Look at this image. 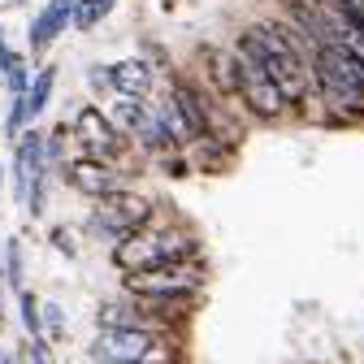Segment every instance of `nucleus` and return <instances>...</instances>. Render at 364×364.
<instances>
[{"label":"nucleus","instance_id":"15","mask_svg":"<svg viewBox=\"0 0 364 364\" xmlns=\"http://www.w3.org/2000/svg\"><path fill=\"white\" fill-rule=\"evenodd\" d=\"M18 316H22L26 338H43V304L31 291H18Z\"/></svg>","mask_w":364,"mask_h":364},{"label":"nucleus","instance_id":"7","mask_svg":"<svg viewBox=\"0 0 364 364\" xmlns=\"http://www.w3.org/2000/svg\"><path fill=\"white\" fill-rule=\"evenodd\" d=\"M204 287V264L200 260H178L144 273H126V295L139 299H200Z\"/></svg>","mask_w":364,"mask_h":364},{"label":"nucleus","instance_id":"10","mask_svg":"<svg viewBox=\"0 0 364 364\" xmlns=\"http://www.w3.org/2000/svg\"><path fill=\"white\" fill-rule=\"evenodd\" d=\"M74 9H78V0H43V5L35 9L31 26H26V57H43L53 48V43L74 26Z\"/></svg>","mask_w":364,"mask_h":364},{"label":"nucleus","instance_id":"28","mask_svg":"<svg viewBox=\"0 0 364 364\" xmlns=\"http://www.w3.org/2000/svg\"><path fill=\"white\" fill-rule=\"evenodd\" d=\"M18 5H26V0H18Z\"/></svg>","mask_w":364,"mask_h":364},{"label":"nucleus","instance_id":"24","mask_svg":"<svg viewBox=\"0 0 364 364\" xmlns=\"http://www.w3.org/2000/svg\"><path fill=\"white\" fill-rule=\"evenodd\" d=\"M351 5H355V18L364 22V0H351Z\"/></svg>","mask_w":364,"mask_h":364},{"label":"nucleus","instance_id":"2","mask_svg":"<svg viewBox=\"0 0 364 364\" xmlns=\"http://www.w3.org/2000/svg\"><path fill=\"white\" fill-rule=\"evenodd\" d=\"M312 100L334 122H364V61L338 43L312 53Z\"/></svg>","mask_w":364,"mask_h":364},{"label":"nucleus","instance_id":"11","mask_svg":"<svg viewBox=\"0 0 364 364\" xmlns=\"http://www.w3.org/2000/svg\"><path fill=\"white\" fill-rule=\"evenodd\" d=\"M109 87L113 96H130V100H148L156 91V70L148 57H122V61H109Z\"/></svg>","mask_w":364,"mask_h":364},{"label":"nucleus","instance_id":"19","mask_svg":"<svg viewBox=\"0 0 364 364\" xmlns=\"http://www.w3.org/2000/svg\"><path fill=\"white\" fill-rule=\"evenodd\" d=\"M53 243H57L61 256H74V252H78V247H74V235L65 230V225H57V230H53Z\"/></svg>","mask_w":364,"mask_h":364},{"label":"nucleus","instance_id":"16","mask_svg":"<svg viewBox=\"0 0 364 364\" xmlns=\"http://www.w3.org/2000/svg\"><path fill=\"white\" fill-rule=\"evenodd\" d=\"M31 61L22 57V53H14L9 57V65H5V82H0V87H5L9 91V96H26V87H31Z\"/></svg>","mask_w":364,"mask_h":364},{"label":"nucleus","instance_id":"17","mask_svg":"<svg viewBox=\"0 0 364 364\" xmlns=\"http://www.w3.org/2000/svg\"><path fill=\"white\" fill-rule=\"evenodd\" d=\"M43 338L48 343L65 338V308L61 304H43Z\"/></svg>","mask_w":364,"mask_h":364},{"label":"nucleus","instance_id":"12","mask_svg":"<svg viewBox=\"0 0 364 364\" xmlns=\"http://www.w3.org/2000/svg\"><path fill=\"white\" fill-rule=\"evenodd\" d=\"M96 326H100V330H161V326L152 321V312L134 299V295H122V299L100 304Z\"/></svg>","mask_w":364,"mask_h":364},{"label":"nucleus","instance_id":"8","mask_svg":"<svg viewBox=\"0 0 364 364\" xmlns=\"http://www.w3.org/2000/svg\"><path fill=\"white\" fill-rule=\"evenodd\" d=\"M235 53H239V109L252 113L256 122H282L291 113L287 96L278 87H273V78L252 61V53H243L239 43H235Z\"/></svg>","mask_w":364,"mask_h":364},{"label":"nucleus","instance_id":"29","mask_svg":"<svg viewBox=\"0 0 364 364\" xmlns=\"http://www.w3.org/2000/svg\"><path fill=\"white\" fill-rule=\"evenodd\" d=\"M0 39H5V31H0Z\"/></svg>","mask_w":364,"mask_h":364},{"label":"nucleus","instance_id":"21","mask_svg":"<svg viewBox=\"0 0 364 364\" xmlns=\"http://www.w3.org/2000/svg\"><path fill=\"white\" fill-rule=\"evenodd\" d=\"M91 5H96V18L105 22V18H109V14H113L117 5H122V0H91Z\"/></svg>","mask_w":364,"mask_h":364},{"label":"nucleus","instance_id":"3","mask_svg":"<svg viewBox=\"0 0 364 364\" xmlns=\"http://www.w3.org/2000/svg\"><path fill=\"white\" fill-rule=\"evenodd\" d=\"M200 243L196 235L182 225L178 217H165L156 213L144 230H134L130 239H122L113 247V264L126 273H144V269H161V264H178V260H196Z\"/></svg>","mask_w":364,"mask_h":364},{"label":"nucleus","instance_id":"27","mask_svg":"<svg viewBox=\"0 0 364 364\" xmlns=\"http://www.w3.org/2000/svg\"><path fill=\"white\" fill-rule=\"evenodd\" d=\"M0 321H5V312H0Z\"/></svg>","mask_w":364,"mask_h":364},{"label":"nucleus","instance_id":"26","mask_svg":"<svg viewBox=\"0 0 364 364\" xmlns=\"http://www.w3.org/2000/svg\"><path fill=\"white\" fill-rule=\"evenodd\" d=\"M0 182H5V169H0Z\"/></svg>","mask_w":364,"mask_h":364},{"label":"nucleus","instance_id":"23","mask_svg":"<svg viewBox=\"0 0 364 364\" xmlns=\"http://www.w3.org/2000/svg\"><path fill=\"white\" fill-rule=\"evenodd\" d=\"M0 364H18V355H14V351H5V347H0Z\"/></svg>","mask_w":364,"mask_h":364},{"label":"nucleus","instance_id":"9","mask_svg":"<svg viewBox=\"0 0 364 364\" xmlns=\"http://www.w3.org/2000/svg\"><path fill=\"white\" fill-rule=\"evenodd\" d=\"M61 182L74 191V196H82V200H105V196H113V191H122V187H130V178L117 169V165H109V161H96V156H70L65 165H61Z\"/></svg>","mask_w":364,"mask_h":364},{"label":"nucleus","instance_id":"5","mask_svg":"<svg viewBox=\"0 0 364 364\" xmlns=\"http://www.w3.org/2000/svg\"><path fill=\"white\" fill-rule=\"evenodd\" d=\"M156 213H161V204H156L148 191H139V187H122V191H113V196H105V200L91 204V213H87V230H91V239H100V243L117 247V243L130 239L134 230H144V225H148Z\"/></svg>","mask_w":364,"mask_h":364},{"label":"nucleus","instance_id":"6","mask_svg":"<svg viewBox=\"0 0 364 364\" xmlns=\"http://www.w3.org/2000/svg\"><path fill=\"white\" fill-rule=\"evenodd\" d=\"M96 364H173V343L165 330H100L91 343Z\"/></svg>","mask_w":364,"mask_h":364},{"label":"nucleus","instance_id":"13","mask_svg":"<svg viewBox=\"0 0 364 364\" xmlns=\"http://www.w3.org/2000/svg\"><path fill=\"white\" fill-rule=\"evenodd\" d=\"M53 91H57V65H39L35 78H31V87H26V113H31V122H39L43 113H48Z\"/></svg>","mask_w":364,"mask_h":364},{"label":"nucleus","instance_id":"14","mask_svg":"<svg viewBox=\"0 0 364 364\" xmlns=\"http://www.w3.org/2000/svg\"><path fill=\"white\" fill-rule=\"evenodd\" d=\"M5 287L9 291H26V252H22V239H5Z\"/></svg>","mask_w":364,"mask_h":364},{"label":"nucleus","instance_id":"22","mask_svg":"<svg viewBox=\"0 0 364 364\" xmlns=\"http://www.w3.org/2000/svg\"><path fill=\"white\" fill-rule=\"evenodd\" d=\"M0 287H5V239H0Z\"/></svg>","mask_w":364,"mask_h":364},{"label":"nucleus","instance_id":"25","mask_svg":"<svg viewBox=\"0 0 364 364\" xmlns=\"http://www.w3.org/2000/svg\"><path fill=\"white\" fill-rule=\"evenodd\" d=\"M0 139H5V126H0Z\"/></svg>","mask_w":364,"mask_h":364},{"label":"nucleus","instance_id":"4","mask_svg":"<svg viewBox=\"0 0 364 364\" xmlns=\"http://www.w3.org/2000/svg\"><path fill=\"white\" fill-rule=\"evenodd\" d=\"M70 139H74L78 156L109 161V165H117L126 178H130L134 161H139V165L148 161V156L117 130V122H113L100 105H82V109H74V117H70Z\"/></svg>","mask_w":364,"mask_h":364},{"label":"nucleus","instance_id":"20","mask_svg":"<svg viewBox=\"0 0 364 364\" xmlns=\"http://www.w3.org/2000/svg\"><path fill=\"white\" fill-rule=\"evenodd\" d=\"M91 91H109V96H113V87H109V70H105V65L91 70Z\"/></svg>","mask_w":364,"mask_h":364},{"label":"nucleus","instance_id":"1","mask_svg":"<svg viewBox=\"0 0 364 364\" xmlns=\"http://www.w3.org/2000/svg\"><path fill=\"white\" fill-rule=\"evenodd\" d=\"M239 48L252 53V61L273 78V87L287 96L291 113L308 109L312 100V48L282 22V18H256L239 31Z\"/></svg>","mask_w":364,"mask_h":364},{"label":"nucleus","instance_id":"18","mask_svg":"<svg viewBox=\"0 0 364 364\" xmlns=\"http://www.w3.org/2000/svg\"><path fill=\"white\" fill-rule=\"evenodd\" d=\"M22 355H26V364H57V360H53V347H48V338H26Z\"/></svg>","mask_w":364,"mask_h":364}]
</instances>
